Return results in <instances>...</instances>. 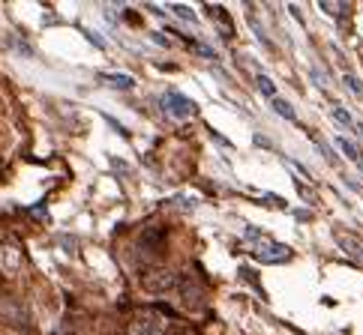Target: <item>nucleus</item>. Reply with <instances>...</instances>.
Here are the masks:
<instances>
[{"mask_svg":"<svg viewBox=\"0 0 363 335\" xmlns=\"http://www.w3.org/2000/svg\"><path fill=\"white\" fill-rule=\"evenodd\" d=\"M18 267H22V255H18V249L0 246V270H3L6 276H15Z\"/></svg>","mask_w":363,"mask_h":335,"instance_id":"6e6552de","label":"nucleus"},{"mask_svg":"<svg viewBox=\"0 0 363 335\" xmlns=\"http://www.w3.org/2000/svg\"><path fill=\"white\" fill-rule=\"evenodd\" d=\"M334 120H336L339 126H348V129L355 126V120H351V114H348L346 108H334Z\"/></svg>","mask_w":363,"mask_h":335,"instance_id":"4468645a","label":"nucleus"},{"mask_svg":"<svg viewBox=\"0 0 363 335\" xmlns=\"http://www.w3.org/2000/svg\"><path fill=\"white\" fill-rule=\"evenodd\" d=\"M168 9H171V13H175L177 18H184V22H189V24H195V22H198V18H195V13H193V9H189V6H180V3H171Z\"/></svg>","mask_w":363,"mask_h":335,"instance_id":"ddd939ff","label":"nucleus"},{"mask_svg":"<svg viewBox=\"0 0 363 335\" xmlns=\"http://www.w3.org/2000/svg\"><path fill=\"white\" fill-rule=\"evenodd\" d=\"M163 108L168 111L171 117H177V120H189V117L198 114V108H195L193 99L184 96V93H177V90H168V93L163 96Z\"/></svg>","mask_w":363,"mask_h":335,"instance_id":"20e7f679","label":"nucleus"},{"mask_svg":"<svg viewBox=\"0 0 363 335\" xmlns=\"http://www.w3.org/2000/svg\"><path fill=\"white\" fill-rule=\"evenodd\" d=\"M175 281H177V272H171V270H156L145 279L150 293H171L175 290Z\"/></svg>","mask_w":363,"mask_h":335,"instance_id":"0eeeda50","label":"nucleus"},{"mask_svg":"<svg viewBox=\"0 0 363 335\" xmlns=\"http://www.w3.org/2000/svg\"><path fill=\"white\" fill-rule=\"evenodd\" d=\"M336 242H339V249L357 263V267H363V237L348 233V231H336Z\"/></svg>","mask_w":363,"mask_h":335,"instance_id":"423d86ee","label":"nucleus"},{"mask_svg":"<svg viewBox=\"0 0 363 335\" xmlns=\"http://www.w3.org/2000/svg\"><path fill=\"white\" fill-rule=\"evenodd\" d=\"M129 335H165V318L159 311H138L129 323Z\"/></svg>","mask_w":363,"mask_h":335,"instance_id":"f03ea898","label":"nucleus"},{"mask_svg":"<svg viewBox=\"0 0 363 335\" xmlns=\"http://www.w3.org/2000/svg\"><path fill=\"white\" fill-rule=\"evenodd\" d=\"M318 150H321V156H327L330 162H336V156H334V153H330V147H325V144H321Z\"/></svg>","mask_w":363,"mask_h":335,"instance_id":"f3484780","label":"nucleus"},{"mask_svg":"<svg viewBox=\"0 0 363 335\" xmlns=\"http://www.w3.org/2000/svg\"><path fill=\"white\" fill-rule=\"evenodd\" d=\"M246 242L252 249V255H255L261 263H286L291 260V249L286 242H276L274 237H267L265 231L258 228H246Z\"/></svg>","mask_w":363,"mask_h":335,"instance_id":"f257e3e1","label":"nucleus"},{"mask_svg":"<svg viewBox=\"0 0 363 335\" xmlns=\"http://www.w3.org/2000/svg\"><path fill=\"white\" fill-rule=\"evenodd\" d=\"M318 9L321 13H327V15H334V18H348L351 15V6L342 3V0H321Z\"/></svg>","mask_w":363,"mask_h":335,"instance_id":"9d476101","label":"nucleus"},{"mask_svg":"<svg viewBox=\"0 0 363 335\" xmlns=\"http://www.w3.org/2000/svg\"><path fill=\"white\" fill-rule=\"evenodd\" d=\"M175 293L180 297V302H184L186 309H198L201 306V284L195 276H186V272H177V281H175Z\"/></svg>","mask_w":363,"mask_h":335,"instance_id":"7ed1b4c3","label":"nucleus"},{"mask_svg":"<svg viewBox=\"0 0 363 335\" xmlns=\"http://www.w3.org/2000/svg\"><path fill=\"white\" fill-rule=\"evenodd\" d=\"M270 108L276 111V114L282 117V120H288V123H297V114H295V108H291L286 99H279V96H274L270 99Z\"/></svg>","mask_w":363,"mask_h":335,"instance_id":"f8f14e48","label":"nucleus"},{"mask_svg":"<svg viewBox=\"0 0 363 335\" xmlns=\"http://www.w3.org/2000/svg\"><path fill=\"white\" fill-rule=\"evenodd\" d=\"M99 81H103V84H108V87H114V90H129V87H135L133 75H124V72H105Z\"/></svg>","mask_w":363,"mask_h":335,"instance_id":"9b49d317","label":"nucleus"},{"mask_svg":"<svg viewBox=\"0 0 363 335\" xmlns=\"http://www.w3.org/2000/svg\"><path fill=\"white\" fill-rule=\"evenodd\" d=\"M336 147L342 150V156H346L348 162H355V165L363 171V153L357 150V144H355V141H348L346 135H339V138H336Z\"/></svg>","mask_w":363,"mask_h":335,"instance_id":"1a4fd4ad","label":"nucleus"},{"mask_svg":"<svg viewBox=\"0 0 363 335\" xmlns=\"http://www.w3.org/2000/svg\"><path fill=\"white\" fill-rule=\"evenodd\" d=\"M0 320L13 327H27V309L13 297H0Z\"/></svg>","mask_w":363,"mask_h":335,"instance_id":"39448f33","label":"nucleus"},{"mask_svg":"<svg viewBox=\"0 0 363 335\" xmlns=\"http://www.w3.org/2000/svg\"><path fill=\"white\" fill-rule=\"evenodd\" d=\"M346 84H348L351 90H355V93H357V96L363 93V87H360V81L355 78V72H346Z\"/></svg>","mask_w":363,"mask_h":335,"instance_id":"dca6fc26","label":"nucleus"},{"mask_svg":"<svg viewBox=\"0 0 363 335\" xmlns=\"http://www.w3.org/2000/svg\"><path fill=\"white\" fill-rule=\"evenodd\" d=\"M258 87H261V93H265L267 99H274V96H276V87L270 84V78H267V75H258Z\"/></svg>","mask_w":363,"mask_h":335,"instance_id":"2eb2a0df","label":"nucleus"},{"mask_svg":"<svg viewBox=\"0 0 363 335\" xmlns=\"http://www.w3.org/2000/svg\"><path fill=\"white\" fill-rule=\"evenodd\" d=\"M360 132H363V123H360Z\"/></svg>","mask_w":363,"mask_h":335,"instance_id":"a211bd4d","label":"nucleus"}]
</instances>
